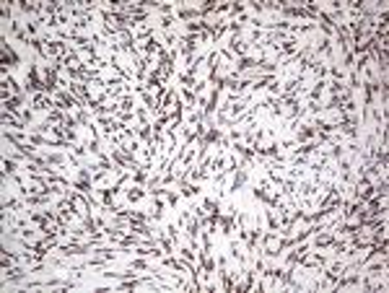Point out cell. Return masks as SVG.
<instances>
[{
    "label": "cell",
    "instance_id": "12",
    "mask_svg": "<svg viewBox=\"0 0 389 293\" xmlns=\"http://www.w3.org/2000/svg\"><path fill=\"white\" fill-rule=\"evenodd\" d=\"M221 138H223V130H221V127H208V132H205L203 140L208 143V146H218Z\"/></svg>",
    "mask_w": 389,
    "mask_h": 293
},
{
    "label": "cell",
    "instance_id": "11",
    "mask_svg": "<svg viewBox=\"0 0 389 293\" xmlns=\"http://www.w3.org/2000/svg\"><path fill=\"white\" fill-rule=\"evenodd\" d=\"M163 208H166V200H163L161 195H156V197H153V213H151L153 223H156V221H161V218H163Z\"/></svg>",
    "mask_w": 389,
    "mask_h": 293
},
{
    "label": "cell",
    "instance_id": "6",
    "mask_svg": "<svg viewBox=\"0 0 389 293\" xmlns=\"http://www.w3.org/2000/svg\"><path fill=\"white\" fill-rule=\"evenodd\" d=\"M174 187L179 190V195H182V197H194V195H200L203 192V187H200L197 182H190V179H184V177H179L177 182H174Z\"/></svg>",
    "mask_w": 389,
    "mask_h": 293
},
{
    "label": "cell",
    "instance_id": "15",
    "mask_svg": "<svg viewBox=\"0 0 389 293\" xmlns=\"http://www.w3.org/2000/svg\"><path fill=\"white\" fill-rule=\"evenodd\" d=\"M174 21H177L174 16H163V18H161V24H159V26H161V32H171V26H174Z\"/></svg>",
    "mask_w": 389,
    "mask_h": 293
},
{
    "label": "cell",
    "instance_id": "14",
    "mask_svg": "<svg viewBox=\"0 0 389 293\" xmlns=\"http://www.w3.org/2000/svg\"><path fill=\"white\" fill-rule=\"evenodd\" d=\"M179 254H182L184 262H194V249L192 246H179Z\"/></svg>",
    "mask_w": 389,
    "mask_h": 293
},
{
    "label": "cell",
    "instance_id": "5",
    "mask_svg": "<svg viewBox=\"0 0 389 293\" xmlns=\"http://www.w3.org/2000/svg\"><path fill=\"white\" fill-rule=\"evenodd\" d=\"M0 52H3V67H16V65H21V60H18V55H16V49L8 44V39H5V34L0 36Z\"/></svg>",
    "mask_w": 389,
    "mask_h": 293
},
{
    "label": "cell",
    "instance_id": "3",
    "mask_svg": "<svg viewBox=\"0 0 389 293\" xmlns=\"http://www.w3.org/2000/svg\"><path fill=\"white\" fill-rule=\"evenodd\" d=\"M29 104L34 107V112H52V109H57V99H55V96H49V94H32Z\"/></svg>",
    "mask_w": 389,
    "mask_h": 293
},
{
    "label": "cell",
    "instance_id": "2",
    "mask_svg": "<svg viewBox=\"0 0 389 293\" xmlns=\"http://www.w3.org/2000/svg\"><path fill=\"white\" fill-rule=\"evenodd\" d=\"M234 218H236V202L231 200L228 208H226V213H221V223H218V226H221V234L226 236V239L234 236Z\"/></svg>",
    "mask_w": 389,
    "mask_h": 293
},
{
    "label": "cell",
    "instance_id": "13",
    "mask_svg": "<svg viewBox=\"0 0 389 293\" xmlns=\"http://www.w3.org/2000/svg\"><path fill=\"white\" fill-rule=\"evenodd\" d=\"M18 171V163L13 159H3V177H13Z\"/></svg>",
    "mask_w": 389,
    "mask_h": 293
},
{
    "label": "cell",
    "instance_id": "10",
    "mask_svg": "<svg viewBox=\"0 0 389 293\" xmlns=\"http://www.w3.org/2000/svg\"><path fill=\"white\" fill-rule=\"evenodd\" d=\"M127 267H132V270H146V273H156V267H153L146 257H135V260H130V262H127Z\"/></svg>",
    "mask_w": 389,
    "mask_h": 293
},
{
    "label": "cell",
    "instance_id": "4",
    "mask_svg": "<svg viewBox=\"0 0 389 293\" xmlns=\"http://www.w3.org/2000/svg\"><path fill=\"white\" fill-rule=\"evenodd\" d=\"M246 179H249V166H244V163L239 161V166L234 169V177H231V187H228L231 197H234V195H236V192L246 184Z\"/></svg>",
    "mask_w": 389,
    "mask_h": 293
},
{
    "label": "cell",
    "instance_id": "9",
    "mask_svg": "<svg viewBox=\"0 0 389 293\" xmlns=\"http://www.w3.org/2000/svg\"><path fill=\"white\" fill-rule=\"evenodd\" d=\"M76 119H78L81 127H86V130H91V127L96 125V119L88 114V109H76Z\"/></svg>",
    "mask_w": 389,
    "mask_h": 293
},
{
    "label": "cell",
    "instance_id": "8",
    "mask_svg": "<svg viewBox=\"0 0 389 293\" xmlns=\"http://www.w3.org/2000/svg\"><path fill=\"white\" fill-rule=\"evenodd\" d=\"M265 223H267V231L280 234V223H278V215H275L273 208H265Z\"/></svg>",
    "mask_w": 389,
    "mask_h": 293
},
{
    "label": "cell",
    "instance_id": "1",
    "mask_svg": "<svg viewBox=\"0 0 389 293\" xmlns=\"http://www.w3.org/2000/svg\"><path fill=\"white\" fill-rule=\"evenodd\" d=\"M26 91H32V94H47V83H44V78L39 76V65H36V63H29Z\"/></svg>",
    "mask_w": 389,
    "mask_h": 293
},
{
    "label": "cell",
    "instance_id": "7",
    "mask_svg": "<svg viewBox=\"0 0 389 293\" xmlns=\"http://www.w3.org/2000/svg\"><path fill=\"white\" fill-rule=\"evenodd\" d=\"M148 195L146 187H138V184H132L130 190H125V202H130V205H135V202H140Z\"/></svg>",
    "mask_w": 389,
    "mask_h": 293
}]
</instances>
